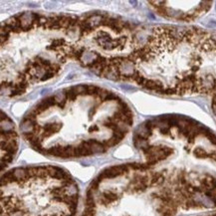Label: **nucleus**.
<instances>
[{
    "label": "nucleus",
    "mask_w": 216,
    "mask_h": 216,
    "mask_svg": "<svg viewBox=\"0 0 216 216\" xmlns=\"http://www.w3.org/2000/svg\"><path fill=\"white\" fill-rule=\"evenodd\" d=\"M150 4L157 12L165 18L191 21L209 10L212 2H168L153 1Z\"/></svg>",
    "instance_id": "1"
},
{
    "label": "nucleus",
    "mask_w": 216,
    "mask_h": 216,
    "mask_svg": "<svg viewBox=\"0 0 216 216\" xmlns=\"http://www.w3.org/2000/svg\"><path fill=\"white\" fill-rule=\"evenodd\" d=\"M212 110H213L214 115L216 116V91L212 95Z\"/></svg>",
    "instance_id": "2"
}]
</instances>
